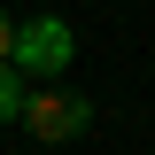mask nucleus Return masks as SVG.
<instances>
[{
	"mask_svg": "<svg viewBox=\"0 0 155 155\" xmlns=\"http://www.w3.org/2000/svg\"><path fill=\"white\" fill-rule=\"evenodd\" d=\"M8 47H16V23H8V8H0V62H8Z\"/></svg>",
	"mask_w": 155,
	"mask_h": 155,
	"instance_id": "obj_4",
	"label": "nucleus"
},
{
	"mask_svg": "<svg viewBox=\"0 0 155 155\" xmlns=\"http://www.w3.org/2000/svg\"><path fill=\"white\" fill-rule=\"evenodd\" d=\"M23 109V85H16V62H0V124Z\"/></svg>",
	"mask_w": 155,
	"mask_h": 155,
	"instance_id": "obj_3",
	"label": "nucleus"
},
{
	"mask_svg": "<svg viewBox=\"0 0 155 155\" xmlns=\"http://www.w3.org/2000/svg\"><path fill=\"white\" fill-rule=\"evenodd\" d=\"M23 124H31L39 140H78L85 124H93V101L85 93H62V85H39V93H23Z\"/></svg>",
	"mask_w": 155,
	"mask_h": 155,
	"instance_id": "obj_1",
	"label": "nucleus"
},
{
	"mask_svg": "<svg viewBox=\"0 0 155 155\" xmlns=\"http://www.w3.org/2000/svg\"><path fill=\"white\" fill-rule=\"evenodd\" d=\"M70 54H78V47H70V23H62V16L23 23V31H16V47H8V62H23V70H39V78H54Z\"/></svg>",
	"mask_w": 155,
	"mask_h": 155,
	"instance_id": "obj_2",
	"label": "nucleus"
}]
</instances>
